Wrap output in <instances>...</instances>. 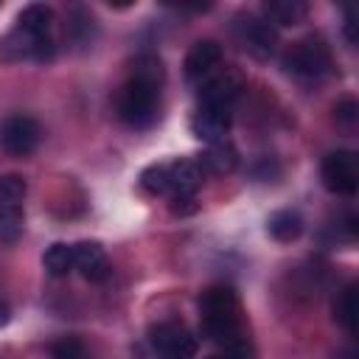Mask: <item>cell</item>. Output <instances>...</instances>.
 I'll list each match as a JSON object with an SVG mask.
<instances>
[{"instance_id":"cell-23","label":"cell","mask_w":359,"mask_h":359,"mask_svg":"<svg viewBox=\"0 0 359 359\" xmlns=\"http://www.w3.org/2000/svg\"><path fill=\"white\" fill-rule=\"evenodd\" d=\"M356 112H359V107H356L353 98H342L337 104V121H342L345 126H353L356 123Z\"/></svg>"},{"instance_id":"cell-14","label":"cell","mask_w":359,"mask_h":359,"mask_svg":"<svg viewBox=\"0 0 359 359\" xmlns=\"http://www.w3.org/2000/svg\"><path fill=\"white\" fill-rule=\"evenodd\" d=\"M73 266L90 283H101L109 275V261L98 241H76L73 244Z\"/></svg>"},{"instance_id":"cell-2","label":"cell","mask_w":359,"mask_h":359,"mask_svg":"<svg viewBox=\"0 0 359 359\" xmlns=\"http://www.w3.org/2000/svg\"><path fill=\"white\" fill-rule=\"evenodd\" d=\"M53 50V11L42 3L25 6L17 25L0 39V62H48Z\"/></svg>"},{"instance_id":"cell-11","label":"cell","mask_w":359,"mask_h":359,"mask_svg":"<svg viewBox=\"0 0 359 359\" xmlns=\"http://www.w3.org/2000/svg\"><path fill=\"white\" fill-rule=\"evenodd\" d=\"M39 137H42V129L31 115H8L0 126V140H3L6 151L17 154V157L31 154L39 146Z\"/></svg>"},{"instance_id":"cell-13","label":"cell","mask_w":359,"mask_h":359,"mask_svg":"<svg viewBox=\"0 0 359 359\" xmlns=\"http://www.w3.org/2000/svg\"><path fill=\"white\" fill-rule=\"evenodd\" d=\"M230 121H233V112L227 107H202L194 112L191 118V132L194 137H199L202 143H219V140H227V132H230Z\"/></svg>"},{"instance_id":"cell-21","label":"cell","mask_w":359,"mask_h":359,"mask_svg":"<svg viewBox=\"0 0 359 359\" xmlns=\"http://www.w3.org/2000/svg\"><path fill=\"white\" fill-rule=\"evenodd\" d=\"M140 185L149 194H168V163H154L149 168H143L140 174Z\"/></svg>"},{"instance_id":"cell-12","label":"cell","mask_w":359,"mask_h":359,"mask_svg":"<svg viewBox=\"0 0 359 359\" xmlns=\"http://www.w3.org/2000/svg\"><path fill=\"white\" fill-rule=\"evenodd\" d=\"M219 65H222V45L216 39H199L188 48L182 73L188 81H205L210 73H216Z\"/></svg>"},{"instance_id":"cell-7","label":"cell","mask_w":359,"mask_h":359,"mask_svg":"<svg viewBox=\"0 0 359 359\" xmlns=\"http://www.w3.org/2000/svg\"><path fill=\"white\" fill-rule=\"evenodd\" d=\"M149 345L157 359H194L196 356V337L182 323H174V320L151 325Z\"/></svg>"},{"instance_id":"cell-25","label":"cell","mask_w":359,"mask_h":359,"mask_svg":"<svg viewBox=\"0 0 359 359\" xmlns=\"http://www.w3.org/2000/svg\"><path fill=\"white\" fill-rule=\"evenodd\" d=\"M345 36H348L351 45H356V14H353V8L345 11Z\"/></svg>"},{"instance_id":"cell-1","label":"cell","mask_w":359,"mask_h":359,"mask_svg":"<svg viewBox=\"0 0 359 359\" xmlns=\"http://www.w3.org/2000/svg\"><path fill=\"white\" fill-rule=\"evenodd\" d=\"M165 81V67L160 56L154 53H140L132 62L129 79L121 84L115 95V109L118 118L132 126V129H146L154 123L160 112V90Z\"/></svg>"},{"instance_id":"cell-4","label":"cell","mask_w":359,"mask_h":359,"mask_svg":"<svg viewBox=\"0 0 359 359\" xmlns=\"http://www.w3.org/2000/svg\"><path fill=\"white\" fill-rule=\"evenodd\" d=\"M280 62H283L286 73H292L297 79H323L334 67L331 48L325 45L323 36H314V34L292 42Z\"/></svg>"},{"instance_id":"cell-17","label":"cell","mask_w":359,"mask_h":359,"mask_svg":"<svg viewBox=\"0 0 359 359\" xmlns=\"http://www.w3.org/2000/svg\"><path fill=\"white\" fill-rule=\"evenodd\" d=\"M266 230L275 241H294L303 233V219L294 210H275L266 222Z\"/></svg>"},{"instance_id":"cell-10","label":"cell","mask_w":359,"mask_h":359,"mask_svg":"<svg viewBox=\"0 0 359 359\" xmlns=\"http://www.w3.org/2000/svg\"><path fill=\"white\" fill-rule=\"evenodd\" d=\"M241 90H244L241 73L233 70V67H227V70H216L205 81H199L196 98H199L202 107H227L230 109L233 101L241 95Z\"/></svg>"},{"instance_id":"cell-24","label":"cell","mask_w":359,"mask_h":359,"mask_svg":"<svg viewBox=\"0 0 359 359\" xmlns=\"http://www.w3.org/2000/svg\"><path fill=\"white\" fill-rule=\"evenodd\" d=\"M205 359H250V348H247V342H241V345H233V348H222L219 353H210Z\"/></svg>"},{"instance_id":"cell-6","label":"cell","mask_w":359,"mask_h":359,"mask_svg":"<svg viewBox=\"0 0 359 359\" xmlns=\"http://www.w3.org/2000/svg\"><path fill=\"white\" fill-rule=\"evenodd\" d=\"M320 177H323V185L331 194L353 196L356 188H359V157H356V151L337 149V151L325 154L323 165H320Z\"/></svg>"},{"instance_id":"cell-26","label":"cell","mask_w":359,"mask_h":359,"mask_svg":"<svg viewBox=\"0 0 359 359\" xmlns=\"http://www.w3.org/2000/svg\"><path fill=\"white\" fill-rule=\"evenodd\" d=\"M8 323V309L3 306V300H0V325H6Z\"/></svg>"},{"instance_id":"cell-15","label":"cell","mask_w":359,"mask_h":359,"mask_svg":"<svg viewBox=\"0 0 359 359\" xmlns=\"http://www.w3.org/2000/svg\"><path fill=\"white\" fill-rule=\"evenodd\" d=\"M199 165H202V171H210V174H230L238 165V151L230 140L210 143L205 149V154L199 157Z\"/></svg>"},{"instance_id":"cell-19","label":"cell","mask_w":359,"mask_h":359,"mask_svg":"<svg viewBox=\"0 0 359 359\" xmlns=\"http://www.w3.org/2000/svg\"><path fill=\"white\" fill-rule=\"evenodd\" d=\"M334 317L348 334H356V283H348L339 292V297L334 300Z\"/></svg>"},{"instance_id":"cell-18","label":"cell","mask_w":359,"mask_h":359,"mask_svg":"<svg viewBox=\"0 0 359 359\" xmlns=\"http://www.w3.org/2000/svg\"><path fill=\"white\" fill-rule=\"evenodd\" d=\"M42 266L50 278H62L73 269V244H65V241H56L45 250L42 255Z\"/></svg>"},{"instance_id":"cell-9","label":"cell","mask_w":359,"mask_h":359,"mask_svg":"<svg viewBox=\"0 0 359 359\" xmlns=\"http://www.w3.org/2000/svg\"><path fill=\"white\" fill-rule=\"evenodd\" d=\"M236 36L241 42L244 50H250L255 59H269L275 53V45H278V31L269 20L264 17H255V14H247V17H238L236 22Z\"/></svg>"},{"instance_id":"cell-22","label":"cell","mask_w":359,"mask_h":359,"mask_svg":"<svg viewBox=\"0 0 359 359\" xmlns=\"http://www.w3.org/2000/svg\"><path fill=\"white\" fill-rule=\"evenodd\" d=\"M50 356L53 359H90V351L79 337H62L50 345Z\"/></svg>"},{"instance_id":"cell-8","label":"cell","mask_w":359,"mask_h":359,"mask_svg":"<svg viewBox=\"0 0 359 359\" xmlns=\"http://www.w3.org/2000/svg\"><path fill=\"white\" fill-rule=\"evenodd\" d=\"M25 180L20 174L0 177V236L14 241L22 227V199H25Z\"/></svg>"},{"instance_id":"cell-5","label":"cell","mask_w":359,"mask_h":359,"mask_svg":"<svg viewBox=\"0 0 359 359\" xmlns=\"http://www.w3.org/2000/svg\"><path fill=\"white\" fill-rule=\"evenodd\" d=\"M202 165L199 160H191V157H182V160H174L168 163V199H171V210L174 213H191L196 210V191L202 185Z\"/></svg>"},{"instance_id":"cell-3","label":"cell","mask_w":359,"mask_h":359,"mask_svg":"<svg viewBox=\"0 0 359 359\" xmlns=\"http://www.w3.org/2000/svg\"><path fill=\"white\" fill-rule=\"evenodd\" d=\"M199 328L202 337L222 345L233 348L244 342L241 334V303L233 286L227 283H213L199 294Z\"/></svg>"},{"instance_id":"cell-16","label":"cell","mask_w":359,"mask_h":359,"mask_svg":"<svg viewBox=\"0 0 359 359\" xmlns=\"http://www.w3.org/2000/svg\"><path fill=\"white\" fill-rule=\"evenodd\" d=\"M264 14H266L264 20H269L272 25H297L306 20L309 3H303V0H266Z\"/></svg>"},{"instance_id":"cell-20","label":"cell","mask_w":359,"mask_h":359,"mask_svg":"<svg viewBox=\"0 0 359 359\" xmlns=\"http://www.w3.org/2000/svg\"><path fill=\"white\" fill-rule=\"evenodd\" d=\"M67 34L76 45H90L93 42V34H95V20L90 11L84 8H73L70 14V22H67Z\"/></svg>"}]
</instances>
